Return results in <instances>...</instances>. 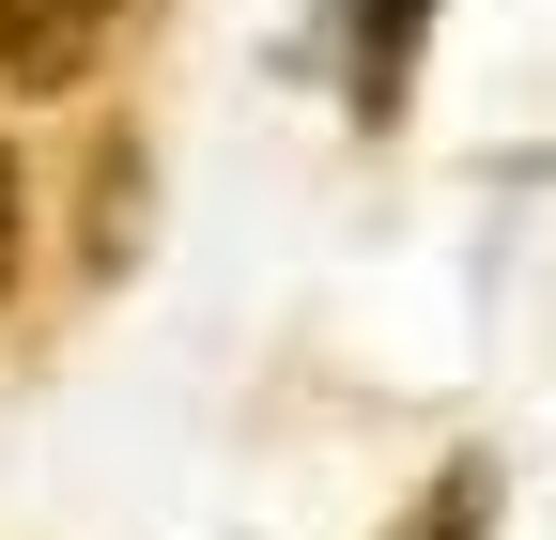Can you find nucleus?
<instances>
[{
  "instance_id": "nucleus-1",
  "label": "nucleus",
  "mask_w": 556,
  "mask_h": 540,
  "mask_svg": "<svg viewBox=\"0 0 556 540\" xmlns=\"http://www.w3.org/2000/svg\"><path fill=\"white\" fill-rule=\"evenodd\" d=\"M124 31V0H0V78L16 93H78Z\"/></svg>"
},
{
  "instance_id": "nucleus-2",
  "label": "nucleus",
  "mask_w": 556,
  "mask_h": 540,
  "mask_svg": "<svg viewBox=\"0 0 556 540\" xmlns=\"http://www.w3.org/2000/svg\"><path fill=\"white\" fill-rule=\"evenodd\" d=\"M417 16H433V0H356V108H371V124L402 108V62H417Z\"/></svg>"
},
{
  "instance_id": "nucleus-3",
  "label": "nucleus",
  "mask_w": 556,
  "mask_h": 540,
  "mask_svg": "<svg viewBox=\"0 0 556 540\" xmlns=\"http://www.w3.org/2000/svg\"><path fill=\"white\" fill-rule=\"evenodd\" d=\"M479 525H495V463H448V479L402 510V540H479Z\"/></svg>"
},
{
  "instance_id": "nucleus-4",
  "label": "nucleus",
  "mask_w": 556,
  "mask_h": 540,
  "mask_svg": "<svg viewBox=\"0 0 556 540\" xmlns=\"http://www.w3.org/2000/svg\"><path fill=\"white\" fill-rule=\"evenodd\" d=\"M0 294H16V140H0Z\"/></svg>"
}]
</instances>
